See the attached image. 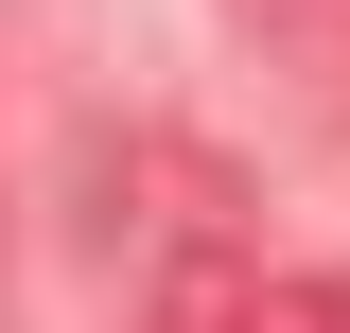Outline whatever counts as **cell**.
Returning a JSON list of instances; mask_svg holds the SVG:
<instances>
[{
    "instance_id": "1",
    "label": "cell",
    "mask_w": 350,
    "mask_h": 333,
    "mask_svg": "<svg viewBox=\"0 0 350 333\" xmlns=\"http://www.w3.org/2000/svg\"><path fill=\"white\" fill-rule=\"evenodd\" d=\"M140 333H350V298L298 281V263H262V246H193V263H158Z\"/></svg>"
},
{
    "instance_id": "2",
    "label": "cell",
    "mask_w": 350,
    "mask_h": 333,
    "mask_svg": "<svg viewBox=\"0 0 350 333\" xmlns=\"http://www.w3.org/2000/svg\"><path fill=\"white\" fill-rule=\"evenodd\" d=\"M245 18L298 53V71H333V88H350V0H245Z\"/></svg>"
}]
</instances>
